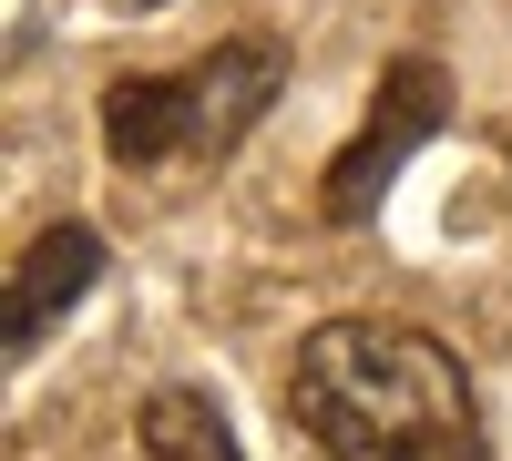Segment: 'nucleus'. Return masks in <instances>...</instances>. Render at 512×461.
<instances>
[{"label": "nucleus", "mask_w": 512, "mask_h": 461, "mask_svg": "<svg viewBox=\"0 0 512 461\" xmlns=\"http://www.w3.org/2000/svg\"><path fill=\"white\" fill-rule=\"evenodd\" d=\"M287 421L328 461H482V400L431 328L318 318L287 369Z\"/></svg>", "instance_id": "1"}, {"label": "nucleus", "mask_w": 512, "mask_h": 461, "mask_svg": "<svg viewBox=\"0 0 512 461\" xmlns=\"http://www.w3.org/2000/svg\"><path fill=\"white\" fill-rule=\"evenodd\" d=\"M287 82V52L267 31H236L216 41L195 72H134L103 93V154L113 164H226L246 144V123L277 103Z\"/></svg>", "instance_id": "2"}, {"label": "nucleus", "mask_w": 512, "mask_h": 461, "mask_svg": "<svg viewBox=\"0 0 512 461\" xmlns=\"http://www.w3.org/2000/svg\"><path fill=\"white\" fill-rule=\"evenodd\" d=\"M441 123H451V72H441L431 52H400L390 72H379L369 123L349 134V154H338V164H328V185H318L328 226H369V216H379V195L400 185V164L431 144Z\"/></svg>", "instance_id": "3"}, {"label": "nucleus", "mask_w": 512, "mask_h": 461, "mask_svg": "<svg viewBox=\"0 0 512 461\" xmlns=\"http://www.w3.org/2000/svg\"><path fill=\"white\" fill-rule=\"evenodd\" d=\"M93 277H103V236L82 226V216H62L52 236H31V257L11 277V359H41V339L72 318V298Z\"/></svg>", "instance_id": "4"}, {"label": "nucleus", "mask_w": 512, "mask_h": 461, "mask_svg": "<svg viewBox=\"0 0 512 461\" xmlns=\"http://www.w3.org/2000/svg\"><path fill=\"white\" fill-rule=\"evenodd\" d=\"M144 451L154 461H246L236 431H226V410L205 390H154L144 400Z\"/></svg>", "instance_id": "5"}, {"label": "nucleus", "mask_w": 512, "mask_h": 461, "mask_svg": "<svg viewBox=\"0 0 512 461\" xmlns=\"http://www.w3.org/2000/svg\"><path fill=\"white\" fill-rule=\"evenodd\" d=\"M103 11H175V0H103Z\"/></svg>", "instance_id": "6"}]
</instances>
